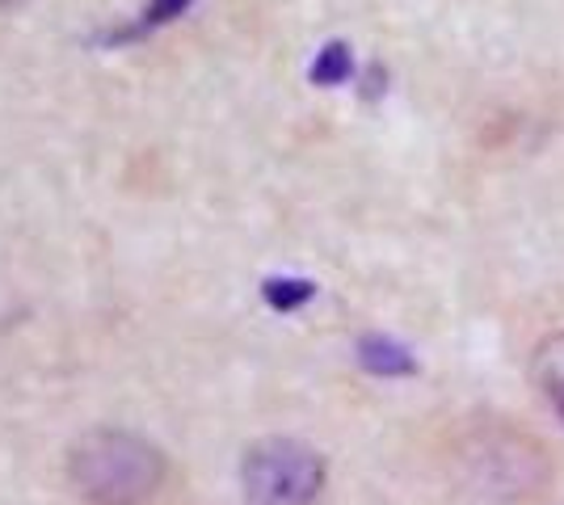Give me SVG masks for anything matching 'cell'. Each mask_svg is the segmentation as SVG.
Returning a JSON list of instances; mask_svg holds the SVG:
<instances>
[{
  "label": "cell",
  "mask_w": 564,
  "mask_h": 505,
  "mask_svg": "<svg viewBox=\"0 0 564 505\" xmlns=\"http://www.w3.org/2000/svg\"><path fill=\"white\" fill-rule=\"evenodd\" d=\"M451 468H455L459 497L476 505L527 502L552 476V463H547L540 438L514 430V426H501V421L464 433Z\"/></svg>",
  "instance_id": "1"
},
{
  "label": "cell",
  "mask_w": 564,
  "mask_h": 505,
  "mask_svg": "<svg viewBox=\"0 0 564 505\" xmlns=\"http://www.w3.org/2000/svg\"><path fill=\"white\" fill-rule=\"evenodd\" d=\"M72 488L94 505H143L165 481V455L127 430H85L68 447Z\"/></svg>",
  "instance_id": "2"
},
{
  "label": "cell",
  "mask_w": 564,
  "mask_h": 505,
  "mask_svg": "<svg viewBox=\"0 0 564 505\" xmlns=\"http://www.w3.org/2000/svg\"><path fill=\"white\" fill-rule=\"evenodd\" d=\"M249 505H312L325 488V459L300 438H261L240 459Z\"/></svg>",
  "instance_id": "3"
},
{
  "label": "cell",
  "mask_w": 564,
  "mask_h": 505,
  "mask_svg": "<svg viewBox=\"0 0 564 505\" xmlns=\"http://www.w3.org/2000/svg\"><path fill=\"white\" fill-rule=\"evenodd\" d=\"M531 380L540 384L547 405L564 417V333L543 337L531 354Z\"/></svg>",
  "instance_id": "4"
},
{
  "label": "cell",
  "mask_w": 564,
  "mask_h": 505,
  "mask_svg": "<svg viewBox=\"0 0 564 505\" xmlns=\"http://www.w3.org/2000/svg\"><path fill=\"white\" fill-rule=\"evenodd\" d=\"M358 362L371 375H413L417 371L413 354L400 341H392V337H362L358 341Z\"/></svg>",
  "instance_id": "5"
},
{
  "label": "cell",
  "mask_w": 564,
  "mask_h": 505,
  "mask_svg": "<svg viewBox=\"0 0 564 505\" xmlns=\"http://www.w3.org/2000/svg\"><path fill=\"white\" fill-rule=\"evenodd\" d=\"M350 73H354L350 47H346V43H329V47H321L316 64H312V85H325V89H333V85L350 80Z\"/></svg>",
  "instance_id": "6"
},
{
  "label": "cell",
  "mask_w": 564,
  "mask_h": 505,
  "mask_svg": "<svg viewBox=\"0 0 564 505\" xmlns=\"http://www.w3.org/2000/svg\"><path fill=\"white\" fill-rule=\"evenodd\" d=\"M261 295H265V304H270L274 312H295V308H304L307 299L316 295V287H312L307 278H270V283L261 287Z\"/></svg>",
  "instance_id": "7"
},
{
  "label": "cell",
  "mask_w": 564,
  "mask_h": 505,
  "mask_svg": "<svg viewBox=\"0 0 564 505\" xmlns=\"http://www.w3.org/2000/svg\"><path fill=\"white\" fill-rule=\"evenodd\" d=\"M194 0H152L148 4V13H143V25H165L173 18H182Z\"/></svg>",
  "instance_id": "8"
},
{
  "label": "cell",
  "mask_w": 564,
  "mask_h": 505,
  "mask_svg": "<svg viewBox=\"0 0 564 505\" xmlns=\"http://www.w3.org/2000/svg\"><path fill=\"white\" fill-rule=\"evenodd\" d=\"M13 4H22V0H0V9H13Z\"/></svg>",
  "instance_id": "9"
}]
</instances>
